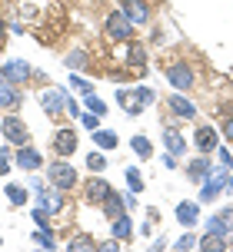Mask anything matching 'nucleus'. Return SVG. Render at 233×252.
Wrapping results in <instances>:
<instances>
[{
    "label": "nucleus",
    "instance_id": "nucleus-41",
    "mask_svg": "<svg viewBox=\"0 0 233 252\" xmlns=\"http://www.w3.org/2000/svg\"><path fill=\"white\" fill-rule=\"evenodd\" d=\"M223 136H227V139H233V116L227 120V123H223Z\"/></svg>",
    "mask_w": 233,
    "mask_h": 252
},
{
    "label": "nucleus",
    "instance_id": "nucleus-20",
    "mask_svg": "<svg viewBox=\"0 0 233 252\" xmlns=\"http://www.w3.org/2000/svg\"><path fill=\"white\" fill-rule=\"evenodd\" d=\"M187 176L194 179H207V176H213V166H210V159L207 156H200V159H194V163H190V169H187Z\"/></svg>",
    "mask_w": 233,
    "mask_h": 252
},
{
    "label": "nucleus",
    "instance_id": "nucleus-16",
    "mask_svg": "<svg viewBox=\"0 0 233 252\" xmlns=\"http://www.w3.org/2000/svg\"><path fill=\"white\" fill-rule=\"evenodd\" d=\"M0 106H7V110H17V106H20V93H17V83L3 80V76H0Z\"/></svg>",
    "mask_w": 233,
    "mask_h": 252
},
{
    "label": "nucleus",
    "instance_id": "nucleus-34",
    "mask_svg": "<svg viewBox=\"0 0 233 252\" xmlns=\"http://www.w3.org/2000/svg\"><path fill=\"white\" fill-rule=\"evenodd\" d=\"M80 123H83V126H87V129H90V133H93V129H100V116H97V113H90V110H87V113L80 116Z\"/></svg>",
    "mask_w": 233,
    "mask_h": 252
},
{
    "label": "nucleus",
    "instance_id": "nucleus-30",
    "mask_svg": "<svg viewBox=\"0 0 233 252\" xmlns=\"http://www.w3.org/2000/svg\"><path fill=\"white\" fill-rule=\"evenodd\" d=\"M127 186L133 189V192H140V189H143V176H140V169L127 166Z\"/></svg>",
    "mask_w": 233,
    "mask_h": 252
},
{
    "label": "nucleus",
    "instance_id": "nucleus-1",
    "mask_svg": "<svg viewBox=\"0 0 233 252\" xmlns=\"http://www.w3.org/2000/svg\"><path fill=\"white\" fill-rule=\"evenodd\" d=\"M47 176H50V183H53L57 189H60V192H67V189H74V186H77V169L67 163L64 156H60L57 163L47 166Z\"/></svg>",
    "mask_w": 233,
    "mask_h": 252
},
{
    "label": "nucleus",
    "instance_id": "nucleus-33",
    "mask_svg": "<svg viewBox=\"0 0 233 252\" xmlns=\"http://www.w3.org/2000/svg\"><path fill=\"white\" fill-rule=\"evenodd\" d=\"M104 166H107L104 153H90V156H87V169H97V173H100V169H104Z\"/></svg>",
    "mask_w": 233,
    "mask_h": 252
},
{
    "label": "nucleus",
    "instance_id": "nucleus-24",
    "mask_svg": "<svg viewBox=\"0 0 233 252\" xmlns=\"http://www.w3.org/2000/svg\"><path fill=\"white\" fill-rule=\"evenodd\" d=\"M93 143H97V150H116V133H110V129H93Z\"/></svg>",
    "mask_w": 233,
    "mask_h": 252
},
{
    "label": "nucleus",
    "instance_id": "nucleus-9",
    "mask_svg": "<svg viewBox=\"0 0 233 252\" xmlns=\"http://www.w3.org/2000/svg\"><path fill=\"white\" fill-rule=\"evenodd\" d=\"M40 103H43V110L50 116H57V113H64V106H67V93L64 90H43Z\"/></svg>",
    "mask_w": 233,
    "mask_h": 252
},
{
    "label": "nucleus",
    "instance_id": "nucleus-25",
    "mask_svg": "<svg viewBox=\"0 0 233 252\" xmlns=\"http://www.w3.org/2000/svg\"><path fill=\"white\" fill-rule=\"evenodd\" d=\"M130 146H133V153L143 156V159L154 156V146H150V139H147V136H133V139H130Z\"/></svg>",
    "mask_w": 233,
    "mask_h": 252
},
{
    "label": "nucleus",
    "instance_id": "nucleus-40",
    "mask_svg": "<svg viewBox=\"0 0 233 252\" xmlns=\"http://www.w3.org/2000/svg\"><path fill=\"white\" fill-rule=\"evenodd\" d=\"M123 206H127V209H133V206H137V199H133V189H130V192H123Z\"/></svg>",
    "mask_w": 233,
    "mask_h": 252
},
{
    "label": "nucleus",
    "instance_id": "nucleus-44",
    "mask_svg": "<svg viewBox=\"0 0 233 252\" xmlns=\"http://www.w3.org/2000/svg\"><path fill=\"white\" fill-rule=\"evenodd\" d=\"M3 37H7V24L0 20V43H3Z\"/></svg>",
    "mask_w": 233,
    "mask_h": 252
},
{
    "label": "nucleus",
    "instance_id": "nucleus-3",
    "mask_svg": "<svg viewBox=\"0 0 233 252\" xmlns=\"http://www.w3.org/2000/svg\"><path fill=\"white\" fill-rule=\"evenodd\" d=\"M0 129H3L7 143H13V146L30 143V133H27V126H24V120H20V116H3V120H0Z\"/></svg>",
    "mask_w": 233,
    "mask_h": 252
},
{
    "label": "nucleus",
    "instance_id": "nucleus-21",
    "mask_svg": "<svg viewBox=\"0 0 233 252\" xmlns=\"http://www.w3.org/2000/svg\"><path fill=\"white\" fill-rule=\"evenodd\" d=\"M163 143H167V153H173V156H180V153H187V143H183V136L177 133V129H163Z\"/></svg>",
    "mask_w": 233,
    "mask_h": 252
},
{
    "label": "nucleus",
    "instance_id": "nucleus-45",
    "mask_svg": "<svg viewBox=\"0 0 233 252\" xmlns=\"http://www.w3.org/2000/svg\"><path fill=\"white\" fill-rule=\"evenodd\" d=\"M230 186H233V179H230Z\"/></svg>",
    "mask_w": 233,
    "mask_h": 252
},
{
    "label": "nucleus",
    "instance_id": "nucleus-11",
    "mask_svg": "<svg viewBox=\"0 0 233 252\" xmlns=\"http://www.w3.org/2000/svg\"><path fill=\"white\" fill-rule=\"evenodd\" d=\"M87 199L90 202H97V206H104V199L110 196V183L107 179H100V176H93V179H87Z\"/></svg>",
    "mask_w": 233,
    "mask_h": 252
},
{
    "label": "nucleus",
    "instance_id": "nucleus-10",
    "mask_svg": "<svg viewBox=\"0 0 233 252\" xmlns=\"http://www.w3.org/2000/svg\"><path fill=\"white\" fill-rule=\"evenodd\" d=\"M167 110H170V113H177L180 120H194V116H196V106L187 100V96H180V93H173V96L167 100Z\"/></svg>",
    "mask_w": 233,
    "mask_h": 252
},
{
    "label": "nucleus",
    "instance_id": "nucleus-35",
    "mask_svg": "<svg viewBox=\"0 0 233 252\" xmlns=\"http://www.w3.org/2000/svg\"><path fill=\"white\" fill-rule=\"evenodd\" d=\"M70 87H74V90H80V93H83V96H87V93H90V83H87V80H83V76H77V73H74V76H70Z\"/></svg>",
    "mask_w": 233,
    "mask_h": 252
},
{
    "label": "nucleus",
    "instance_id": "nucleus-19",
    "mask_svg": "<svg viewBox=\"0 0 233 252\" xmlns=\"http://www.w3.org/2000/svg\"><path fill=\"white\" fill-rule=\"evenodd\" d=\"M196 249H203V252H223V249H227V236L203 232V239H196Z\"/></svg>",
    "mask_w": 233,
    "mask_h": 252
},
{
    "label": "nucleus",
    "instance_id": "nucleus-7",
    "mask_svg": "<svg viewBox=\"0 0 233 252\" xmlns=\"http://www.w3.org/2000/svg\"><path fill=\"white\" fill-rule=\"evenodd\" d=\"M30 63H24V60H7L3 63V70H0V76L3 80H10V83H24V80H30Z\"/></svg>",
    "mask_w": 233,
    "mask_h": 252
},
{
    "label": "nucleus",
    "instance_id": "nucleus-23",
    "mask_svg": "<svg viewBox=\"0 0 233 252\" xmlns=\"http://www.w3.org/2000/svg\"><path fill=\"white\" fill-rule=\"evenodd\" d=\"M123 209H127V206H123V192H114V189H110V196L104 199V213L114 219V216H120Z\"/></svg>",
    "mask_w": 233,
    "mask_h": 252
},
{
    "label": "nucleus",
    "instance_id": "nucleus-6",
    "mask_svg": "<svg viewBox=\"0 0 233 252\" xmlns=\"http://www.w3.org/2000/svg\"><path fill=\"white\" fill-rule=\"evenodd\" d=\"M120 13L127 17L130 24H147V20H150L147 0H123V3H120Z\"/></svg>",
    "mask_w": 233,
    "mask_h": 252
},
{
    "label": "nucleus",
    "instance_id": "nucleus-42",
    "mask_svg": "<svg viewBox=\"0 0 233 252\" xmlns=\"http://www.w3.org/2000/svg\"><path fill=\"white\" fill-rule=\"evenodd\" d=\"M100 252H116V239H110V242H104V246H97Z\"/></svg>",
    "mask_w": 233,
    "mask_h": 252
},
{
    "label": "nucleus",
    "instance_id": "nucleus-18",
    "mask_svg": "<svg viewBox=\"0 0 233 252\" xmlns=\"http://www.w3.org/2000/svg\"><path fill=\"white\" fill-rule=\"evenodd\" d=\"M110 232H114V239H116V242L130 239V236H133V226H130V216H127V213L114 216V222H110Z\"/></svg>",
    "mask_w": 233,
    "mask_h": 252
},
{
    "label": "nucleus",
    "instance_id": "nucleus-31",
    "mask_svg": "<svg viewBox=\"0 0 233 252\" xmlns=\"http://www.w3.org/2000/svg\"><path fill=\"white\" fill-rule=\"evenodd\" d=\"M87 110H90V113H97V116H104V113H107V103L100 100V96L87 93Z\"/></svg>",
    "mask_w": 233,
    "mask_h": 252
},
{
    "label": "nucleus",
    "instance_id": "nucleus-13",
    "mask_svg": "<svg viewBox=\"0 0 233 252\" xmlns=\"http://www.w3.org/2000/svg\"><path fill=\"white\" fill-rule=\"evenodd\" d=\"M233 229V209H223V213L210 216L207 219V232H217V236H227Z\"/></svg>",
    "mask_w": 233,
    "mask_h": 252
},
{
    "label": "nucleus",
    "instance_id": "nucleus-12",
    "mask_svg": "<svg viewBox=\"0 0 233 252\" xmlns=\"http://www.w3.org/2000/svg\"><path fill=\"white\" fill-rule=\"evenodd\" d=\"M223 186H227V169H223V173H217L213 179L207 176V186L200 189V202H213L223 192Z\"/></svg>",
    "mask_w": 233,
    "mask_h": 252
},
{
    "label": "nucleus",
    "instance_id": "nucleus-36",
    "mask_svg": "<svg viewBox=\"0 0 233 252\" xmlns=\"http://www.w3.org/2000/svg\"><path fill=\"white\" fill-rule=\"evenodd\" d=\"M133 96L147 106V103H154V90H150V87H137V90H133Z\"/></svg>",
    "mask_w": 233,
    "mask_h": 252
},
{
    "label": "nucleus",
    "instance_id": "nucleus-2",
    "mask_svg": "<svg viewBox=\"0 0 233 252\" xmlns=\"http://www.w3.org/2000/svg\"><path fill=\"white\" fill-rule=\"evenodd\" d=\"M104 30H107V37H110V40L123 43V40H130V33H133V24H130V20H127V17H123L120 10H114L110 17H107Z\"/></svg>",
    "mask_w": 233,
    "mask_h": 252
},
{
    "label": "nucleus",
    "instance_id": "nucleus-39",
    "mask_svg": "<svg viewBox=\"0 0 233 252\" xmlns=\"http://www.w3.org/2000/svg\"><path fill=\"white\" fill-rule=\"evenodd\" d=\"M64 110H67V113H70V116H80V106H77V103H74V100H70V96H67V106H64Z\"/></svg>",
    "mask_w": 233,
    "mask_h": 252
},
{
    "label": "nucleus",
    "instance_id": "nucleus-29",
    "mask_svg": "<svg viewBox=\"0 0 233 252\" xmlns=\"http://www.w3.org/2000/svg\"><path fill=\"white\" fill-rule=\"evenodd\" d=\"M34 242H37L40 249H53V236H50V229H34Z\"/></svg>",
    "mask_w": 233,
    "mask_h": 252
},
{
    "label": "nucleus",
    "instance_id": "nucleus-27",
    "mask_svg": "<svg viewBox=\"0 0 233 252\" xmlns=\"http://www.w3.org/2000/svg\"><path fill=\"white\" fill-rule=\"evenodd\" d=\"M3 196L10 199V206H24V202H27V189L24 186H7V189H3Z\"/></svg>",
    "mask_w": 233,
    "mask_h": 252
},
{
    "label": "nucleus",
    "instance_id": "nucleus-38",
    "mask_svg": "<svg viewBox=\"0 0 233 252\" xmlns=\"http://www.w3.org/2000/svg\"><path fill=\"white\" fill-rule=\"evenodd\" d=\"M220 163H223V169H233V156H230V150H227V146L220 150Z\"/></svg>",
    "mask_w": 233,
    "mask_h": 252
},
{
    "label": "nucleus",
    "instance_id": "nucleus-17",
    "mask_svg": "<svg viewBox=\"0 0 233 252\" xmlns=\"http://www.w3.org/2000/svg\"><path fill=\"white\" fill-rule=\"evenodd\" d=\"M194 143H196L200 153H213L217 150V129H213V126H200L196 136H194Z\"/></svg>",
    "mask_w": 233,
    "mask_h": 252
},
{
    "label": "nucleus",
    "instance_id": "nucleus-22",
    "mask_svg": "<svg viewBox=\"0 0 233 252\" xmlns=\"http://www.w3.org/2000/svg\"><path fill=\"white\" fill-rule=\"evenodd\" d=\"M116 103H120V106H123V110H127L130 116H137V113L143 110V103L137 100L133 93H127V90H116Z\"/></svg>",
    "mask_w": 233,
    "mask_h": 252
},
{
    "label": "nucleus",
    "instance_id": "nucleus-14",
    "mask_svg": "<svg viewBox=\"0 0 233 252\" xmlns=\"http://www.w3.org/2000/svg\"><path fill=\"white\" fill-rule=\"evenodd\" d=\"M196 219H200V206H196V202H187V199H183L180 206H177V222H180L183 229H194V226H196Z\"/></svg>",
    "mask_w": 233,
    "mask_h": 252
},
{
    "label": "nucleus",
    "instance_id": "nucleus-15",
    "mask_svg": "<svg viewBox=\"0 0 233 252\" xmlns=\"http://www.w3.org/2000/svg\"><path fill=\"white\" fill-rule=\"evenodd\" d=\"M37 206H43L47 213H60L64 209V196H60V189L53 186V189H43L37 196Z\"/></svg>",
    "mask_w": 233,
    "mask_h": 252
},
{
    "label": "nucleus",
    "instance_id": "nucleus-32",
    "mask_svg": "<svg viewBox=\"0 0 233 252\" xmlns=\"http://www.w3.org/2000/svg\"><path fill=\"white\" fill-rule=\"evenodd\" d=\"M173 249H180V252H187V249H196V236H194V232H187V236H180V239L173 242Z\"/></svg>",
    "mask_w": 233,
    "mask_h": 252
},
{
    "label": "nucleus",
    "instance_id": "nucleus-37",
    "mask_svg": "<svg viewBox=\"0 0 233 252\" xmlns=\"http://www.w3.org/2000/svg\"><path fill=\"white\" fill-rule=\"evenodd\" d=\"M7 173H10V146L0 150V176H7Z\"/></svg>",
    "mask_w": 233,
    "mask_h": 252
},
{
    "label": "nucleus",
    "instance_id": "nucleus-28",
    "mask_svg": "<svg viewBox=\"0 0 233 252\" xmlns=\"http://www.w3.org/2000/svg\"><path fill=\"white\" fill-rule=\"evenodd\" d=\"M90 57H87V50H74L70 53V57H67V66H70V70H83V66H90Z\"/></svg>",
    "mask_w": 233,
    "mask_h": 252
},
{
    "label": "nucleus",
    "instance_id": "nucleus-5",
    "mask_svg": "<svg viewBox=\"0 0 233 252\" xmlns=\"http://www.w3.org/2000/svg\"><path fill=\"white\" fill-rule=\"evenodd\" d=\"M13 163L20 166V169H27V173H37L40 166H43V156H40V150H34V146H17V156H13Z\"/></svg>",
    "mask_w": 233,
    "mask_h": 252
},
{
    "label": "nucleus",
    "instance_id": "nucleus-4",
    "mask_svg": "<svg viewBox=\"0 0 233 252\" xmlns=\"http://www.w3.org/2000/svg\"><path fill=\"white\" fill-rule=\"evenodd\" d=\"M163 76L170 80V87L173 90H190L194 87V70H190V63H170Z\"/></svg>",
    "mask_w": 233,
    "mask_h": 252
},
{
    "label": "nucleus",
    "instance_id": "nucleus-8",
    "mask_svg": "<svg viewBox=\"0 0 233 252\" xmlns=\"http://www.w3.org/2000/svg\"><path fill=\"white\" fill-rule=\"evenodd\" d=\"M53 150L60 153V156H74V150H77V133L74 129H57V136H53Z\"/></svg>",
    "mask_w": 233,
    "mask_h": 252
},
{
    "label": "nucleus",
    "instance_id": "nucleus-26",
    "mask_svg": "<svg viewBox=\"0 0 233 252\" xmlns=\"http://www.w3.org/2000/svg\"><path fill=\"white\" fill-rule=\"evenodd\" d=\"M67 249H70V252H87V249H97V242H93L90 236H83V232H80V236H74V239H70V246H67Z\"/></svg>",
    "mask_w": 233,
    "mask_h": 252
},
{
    "label": "nucleus",
    "instance_id": "nucleus-43",
    "mask_svg": "<svg viewBox=\"0 0 233 252\" xmlns=\"http://www.w3.org/2000/svg\"><path fill=\"white\" fill-rule=\"evenodd\" d=\"M163 166H167V169H173V166H177V156H173V153H167V156H163Z\"/></svg>",
    "mask_w": 233,
    "mask_h": 252
}]
</instances>
